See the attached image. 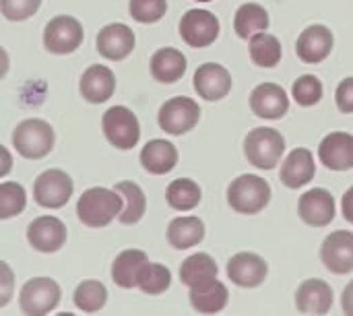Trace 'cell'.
<instances>
[{
  "instance_id": "obj_1",
  "label": "cell",
  "mask_w": 353,
  "mask_h": 316,
  "mask_svg": "<svg viewBox=\"0 0 353 316\" xmlns=\"http://www.w3.org/2000/svg\"><path fill=\"white\" fill-rule=\"evenodd\" d=\"M124 199L116 188L93 186L87 188L77 201V217L83 226L99 230L110 226L122 211Z\"/></svg>"
},
{
  "instance_id": "obj_2",
  "label": "cell",
  "mask_w": 353,
  "mask_h": 316,
  "mask_svg": "<svg viewBox=\"0 0 353 316\" xmlns=\"http://www.w3.org/2000/svg\"><path fill=\"white\" fill-rule=\"evenodd\" d=\"M271 203V186L256 174H242L228 186V205L240 215H256Z\"/></svg>"
},
{
  "instance_id": "obj_3",
  "label": "cell",
  "mask_w": 353,
  "mask_h": 316,
  "mask_svg": "<svg viewBox=\"0 0 353 316\" xmlns=\"http://www.w3.org/2000/svg\"><path fill=\"white\" fill-rule=\"evenodd\" d=\"M285 153V139L277 128L259 126L252 128L244 139V155L256 170L269 172L279 166Z\"/></svg>"
},
{
  "instance_id": "obj_4",
  "label": "cell",
  "mask_w": 353,
  "mask_h": 316,
  "mask_svg": "<svg viewBox=\"0 0 353 316\" xmlns=\"http://www.w3.org/2000/svg\"><path fill=\"white\" fill-rule=\"evenodd\" d=\"M56 132L50 122L41 118L21 120L12 130V147L25 159H43L52 153Z\"/></svg>"
},
{
  "instance_id": "obj_5",
  "label": "cell",
  "mask_w": 353,
  "mask_h": 316,
  "mask_svg": "<svg viewBox=\"0 0 353 316\" xmlns=\"http://www.w3.org/2000/svg\"><path fill=\"white\" fill-rule=\"evenodd\" d=\"M101 130L108 143L120 151H130L141 141V122L126 106H112L101 116Z\"/></svg>"
},
{
  "instance_id": "obj_6",
  "label": "cell",
  "mask_w": 353,
  "mask_h": 316,
  "mask_svg": "<svg viewBox=\"0 0 353 316\" xmlns=\"http://www.w3.org/2000/svg\"><path fill=\"white\" fill-rule=\"evenodd\" d=\"M62 290L52 277H31L19 292V308L23 315L43 316L54 313L60 304Z\"/></svg>"
},
{
  "instance_id": "obj_7",
  "label": "cell",
  "mask_w": 353,
  "mask_h": 316,
  "mask_svg": "<svg viewBox=\"0 0 353 316\" xmlns=\"http://www.w3.org/2000/svg\"><path fill=\"white\" fill-rule=\"evenodd\" d=\"M85 39L83 23L72 14H58L52 17L43 27V48L50 54L66 56L81 48Z\"/></svg>"
},
{
  "instance_id": "obj_8",
  "label": "cell",
  "mask_w": 353,
  "mask_h": 316,
  "mask_svg": "<svg viewBox=\"0 0 353 316\" xmlns=\"http://www.w3.org/2000/svg\"><path fill=\"white\" fill-rule=\"evenodd\" d=\"M199 120H201V106L186 95H178L163 101L157 112L159 128L172 137H182L190 132L199 124Z\"/></svg>"
},
{
  "instance_id": "obj_9",
  "label": "cell",
  "mask_w": 353,
  "mask_h": 316,
  "mask_svg": "<svg viewBox=\"0 0 353 316\" xmlns=\"http://www.w3.org/2000/svg\"><path fill=\"white\" fill-rule=\"evenodd\" d=\"M74 192L72 178L58 168L41 172L33 182V199L43 209H62Z\"/></svg>"
},
{
  "instance_id": "obj_10",
  "label": "cell",
  "mask_w": 353,
  "mask_h": 316,
  "mask_svg": "<svg viewBox=\"0 0 353 316\" xmlns=\"http://www.w3.org/2000/svg\"><path fill=\"white\" fill-rule=\"evenodd\" d=\"M178 29L186 46L201 50V48H209L211 43H215V39L219 37L221 25L215 12L205 10V8H190L182 14Z\"/></svg>"
},
{
  "instance_id": "obj_11",
  "label": "cell",
  "mask_w": 353,
  "mask_h": 316,
  "mask_svg": "<svg viewBox=\"0 0 353 316\" xmlns=\"http://www.w3.org/2000/svg\"><path fill=\"white\" fill-rule=\"evenodd\" d=\"M298 215L310 228H327L337 215V203L331 190L310 188L298 199Z\"/></svg>"
},
{
  "instance_id": "obj_12",
  "label": "cell",
  "mask_w": 353,
  "mask_h": 316,
  "mask_svg": "<svg viewBox=\"0 0 353 316\" xmlns=\"http://www.w3.org/2000/svg\"><path fill=\"white\" fill-rule=\"evenodd\" d=\"M66 238H68L66 226L54 215L35 217L27 226V242L33 250H37L41 255L58 253L66 244Z\"/></svg>"
},
{
  "instance_id": "obj_13",
  "label": "cell",
  "mask_w": 353,
  "mask_h": 316,
  "mask_svg": "<svg viewBox=\"0 0 353 316\" xmlns=\"http://www.w3.org/2000/svg\"><path fill=\"white\" fill-rule=\"evenodd\" d=\"M137 46V35L126 23H108L95 37L97 52L112 62L126 60Z\"/></svg>"
},
{
  "instance_id": "obj_14",
  "label": "cell",
  "mask_w": 353,
  "mask_h": 316,
  "mask_svg": "<svg viewBox=\"0 0 353 316\" xmlns=\"http://www.w3.org/2000/svg\"><path fill=\"white\" fill-rule=\"evenodd\" d=\"M228 277L232 284H236L238 288L244 290H252L265 284L267 275H269V265L267 261L256 255V253H238L228 261Z\"/></svg>"
},
{
  "instance_id": "obj_15",
  "label": "cell",
  "mask_w": 353,
  "mask_h": 316,
  "mask_svg": "<svg viewBox=\"0 0 353 316\" xmlns=\"http://www.w3.org/2000/svg\"><path fill=\"white\" fill-rule=\"evenodd\" d=\"M321 261L335 275L353 273V232L347 230L331 232L323 240Z\"/></svg>"
},
{
  "instance_id": "obj_16",
  "label": "cell",
  "mask_w": 353,
  "mask_h": 316,
  "mask_svg": "<svg viewBox=\"0 0 353 316\" xmlns=\"http://www.w3.org/2000/svg\"><path fill=\"white\" fill-rule=\"evenodd\" d=\"M333 46H335L333 31L323 23H314V25H308L298 35L296 54L306 64H321L323 60L329 58V54L333 52Z\"/></svg>"
},
{
  "instance_id": "obj_17",
  "label": "cell",
  "mask_w": 353,
  "mask_h": 316,
  "mask_svg": "<svg viewBox=\"0 0 353 316\" xmlns=\"http://www.w3.org/2000/svg\"><path fill=\"white\" fill-rule=\"evenodd\" d=\"M250 110L265 120H281L290 112V95L279 83H259L250 91Z\"/></svg>"
},
{
  "instance_id": "obj_18",
  "label": "cell",
  "mask_w": 353,
  "mask_h": 316,
  "mask_svg": "<svg viewBox=\"0 0 353 316\" xmlns=\"http://www.w3.org/2000/svg\"><path fill=\"white\" fill-rule=\"evenodd\" d=\"M232 72L219 62H205L194 70L192 85L199 97L207 101H219L232 91Z\"/></svg>"
},
{
  "instance_id": "obj_19",
  "label": "cell",
  "mask_w": 353,
  "mask_h": 316,
  "mask_svg": "<svg viewBox=\"0 0 353 316\" xmlns=\"http://www.w3.org/2000/svg\"><path fill=\"white\" fill-rule=\"evenodd\" d=\"M319 159L331 172L353 170V135L335 130L323 137L319 145Z\"/></svg>"
},
{
  "instance_id": "obj_20",
  "label": "cell",
  "mask_w": 353,
  "mask_h": 316,
  "mask_svg": "<svg viewBox=\"0 0 353 316\" xmlns=\"http://www.w3.org/2000/svg\"><path fill=\"white\" fill-rule=\"evenodd\" d=\"M79 91L85 101L99 106L112 99L116 93V75L110 66L103 64H91L85 68L79 81Z\"/></svg>"
},
{
  "instance_id": "obj_21",
  "label": "cell",
  "mask_w": 353,
  "mask_h": 316,
  "mask_svg": "<svg viewBox=\"0 0 353 316\" xmlns=\"http://www.w3.org/2000/svg\"><path fill=\"white\" fill-rule=\"evenodd\" d=\"M314 176H316V161H314L312 151L306 147L292 149L279 170V178L283 186L290 190H298L306 186L308 182L314 180Z\"/></svg>"
},
{
  "instance_id": "obj_22",
  "label": "cell",
  "mask_w": 353,
  "mask_h": 316,
  "mask_svg": "<svg viewBox=\"0 0 353 316\" xmlns=\"http://www.w3.org/2000/svg\"><path fill=\"white\" fill-rule=\"evenodd\" d=\"M335 302L333 288L319 277L306 279L296 290V308L302 315H329Z\"/></svg>"
},
{
  "instance_id": "obj_23",
  "label": "cell",
  "mask_w": 353,
  "mask_h": 316,
  "mask_svg": "<svg viewBox=\"0 0 353 316\" xmlns=\"http://www.w3.org/2000/svg\"><path fill=\"white\" fill-rule=\"evenodd\" d=\"M178 149L165 139H151L141 149V166L153 176H165L178 166Z\"/></svg>"
},
{
  "instance_id": "obj_24",
  "label": "cell",
  "mask_w": 353,
  "mask_h": 316,
  "mask_svg": "<svg viewBox=\"0 0 353 316\" xmlns=\"http://www.w3.org/2000/svg\"><path fill=\"white\" fill-rule=\"evenodd\" d=\"M188 300L190 306L199 313V315H217L221 310H225L228 302H230V292L225 288L223 282L209 279L205 284H199L194 288H188Z\"/></svg>"
},
{
  "instance_id": "obj_25",
  "label": "cell",
  "mask_w": 353,
  "mask_h": 316,
  "mask_svg": "<svg viewBox=\"0 0 353 316\" xmlns=\"http://www.w3.org/2000/svg\"><path fill=\"white\" fill-rule=\"evenodd\" d=\"M186 66L188 60L178 48H159L149 60L151 77L163 85L178 83L186 75Z\"/></svg>"
},
{
  "instance_id": "obj_26",
  "label": "cell",
  "mask_w": 353,
  "mask_h": 316,
  "mask_svg": "<svg viewBox=\"0 0 353 316\" xmlns=\"http://www.w3.org/2000/svg\"><path fill=\"white\" fill-rule=\"evenodd\" d=\"M205 221L196 215H180L174 217L168 224V242L172 248L176 250H186V248H194L205 240Z\"/></svg>"
},
{
  "instance_id": "obj_27",
  "label": "cell",
  "mask_w": 353,
  "mask_h": 316,
  "mask_svg": "<svg viewBox=\"0 0 353 316\" xmlns=\"http://www.w3.org/2000/svg\"><path fill=\"white\" fill-rule=\"evenodd\" d=\"M149 263V257L145 250L141 248H126L122 250L114 263H112V282L122 288V290H132L137 288L139 275L145 269V265Z\"/></svg>"
},
{
  "instance_id": "obj_28",
  "label": "cell",
  "mask_w": 353,
  "mask_h": 316,
  "mask_svg": "<svg viewBox=\"0 0 353 316\" xmlns=\"http://www.w3.org/2000/svg\"><path fill=\"white\" fill-rule=\"evenodd\" d=\"M271 25L269 10L259 2H244L234 14V31L240 39H250L254 33L267 31Z\"/></svg>"
},
{
  "instance_id": "obj_29",
  "label": "cell",
  "mask_w": 353,
  "mask_h": 316,
  "mask_svg": "<svg viewBox=\"0 0 353 316\" xmlns=\"http://www.w3.org/2000/svg\"><path fill=\"white\" fill-rule=\"evenodd\" d=\"M250 60L261 68H275L283 58V46L277 35L261 31L248 39Z\"/></svg>"
},
{
  "instance_id": "obj_30",
  "label": "cell",
  "mask_w": 353,
  "mask_h": 316,
  "mask_svg": "<svg viewBox=\"0 0 353 316\" xmlns=\"http://www.w3.org/2000/svg\"><path fill=\"white\" fill-rule=\"evenodd\" d=\"M219 275L217 261L207 253H194L180 265V282L186 288H194L199 284H205L209 279H215Z\"/></svg>"
},
{
  "instance_id": "obj_31",
  "label": "cell",
  "mask_w": 353,
  "mask_h": 316,
  "mask_svg": "<svg viewBox=\"0 0 353 316\" xmlns=\"http://www.w3.org/2000/svg\"><path fill=\"white\" fill-rule=\"evenodd\" d=\"M122 199H124V207L118 215L120 224L122 226H134L143 219L145 211H147V195L145 190L137 184V182H130V180H122L114 186Z\"/></svg>"
},
{
  "instance_id": "obj_32",
  "label": "cell",
  "mask_w": 353,
  "mask_h": 316,
  "mask_svg": "<svg viewBox=\"0 0 353 316\" xmlns=\"http://www.w3.org/2000/svg\"><path fill=\"white\" fill-rule=\"evenodd\" d=\"M201 199H203V190H201L199 182H194L192 178H176L165 188L168 205L174 211H180V213L196 209Z\"/></svg>"
},
{
  "instance_id": "obj_33",
  "label": "cell",
  "mask_w": 353,
  "mask_h": 316,
  "mask_svg": "<svg viewBox=\"0 0 353 316\" xmlns=\"http://www.w3.org/2000/svg\"><path fill=\"white\" fill-rule=\"evenodd\" d=\"M72 302L74 306L85 313V315H93V313H99L105 302H108V288L97 282V279H87V282H81L77 288H74V294H72Z\"/></svg>"
},
{
  "instance_id": "obj_34",
  "label": "cell",
  "mask_w": 353,
  "mask_h": 316,
  "mask_svg": "<svg viewBox=\"0 0 353 316\" xmlns=\"http://www.w3.org/2000/svg\"><path fill=\"white\" fill-rule=\"evenodd\" d=\"M172 286V271L161 263H147L139 275L137 288L147 296H161Z\"/></svg>"
},
{
  "instance_id": "obj_35",
  "label": "cell",
  "mask_w": 353,
  "mask_h": 316,
  "mask_svg": "<svg viewBox=\"0 0 353 316\" xmlns=\"http://www.w3.org/2000/svg\"><path fill=\"white\" fill-rule=\"evenodd\" d=\"M27 207V190L19 182H0V221L21 215Z\"/></svg>"
},
{
  "instance_id": "obj_36",
  "label": "cell",
  "mask_w": 353,
  "mask_h": 316,
  "mask_svg": "<svg viewBox=\"0 0 353 316\" xmlns=\"http://www.w3.org/2000/svg\"><path fill=\"white\" fill-rule=\"evenodd\" d=\"M323 81L316 75H302L292 85V97L302 108H312L323 99Z\"/></svg>"
},
{
  "instance_id": "obj_37",
  "label": "cell",
  "mask_w": 353,
  "mask_h": 316,
  "mask_svg": "<svg viewBox=\"0 0 353 316\" xmlns=\"http://www.w3.org/2000/svg\"><path fill=\"white\" fill-rule=\"evenodd\" d=\"M128 12L137 23L153 25L168 12V0H128Z\"/></svg>"
},
{
  "instance_id": "obj_38",
  "label": "cell",
  "mask_w": 353,
  "mask_h": 316,
  "mask_svg": "<svg viewBox=\"0 0 353 316\" xmlns=\"http://www.w3.org/2000/svg\"><path fill=\"white\" fill-rule=\"evenodd\" d=\"M41 6V0H0V12L6 21L21 23L33 17Z\"/></svg>"
},
{
  "instance_id": "obj_39",
  "label": "cell",
  "mask_w": 353,
  "mask_h": 316,
  "mask_svg": "<svg viewBox=\"0 0 353 316\" xmlns=\"http://www.w3.org/2000/svg\"><path fill=\"white\" fill-rule=\"evenodd\" d=\"M14 296V271L8 263L0 261V308L8 306Z\"/></svg>"
},
{
  "instance_id": "obj_40",
  "label": "cell",
  "mask_w": 353,
  "mask_h": 316,
  "mask_svg": "<svg viewBox=\"0 0 353 316\" xmlns=\"http://www.w3.org/2000/svg\"><path fill=\"white\" fill-rule=\"evenodd\" d=\"M335 103L341 114H353V77H345L335 89Z\"/></svg>"
},
{
  "instance_id": "obj_41",
  "label": "cell",
  "mask_w": 353,
  "mask_h": 316,
  "mask_svg": "<svg viewBox=\"0 0 353 316\" xmlns=\"http://www.w3.org/2000/svg\"><path fill=\"white\" fill-rule=\"evenodd\" d=\"M10 172H12V153L4 145H0V178L8 176Z\"/></svg>"
},
{
  "instance_id": "obj_42",
  "label": "cell",
  "mask_w": 353,
  "mask_h": 316,
  "mask_svg": "<svg viewBox=\"0 0 353 316\" xmlns=\"http://www.w3.org/2000/svg\"><path fill=\"white\" fill-rule=\"evenodd\" d=\"M341 213L345 217V221L353 224V186H350L341 199Z\"/></svg>"
},
{
  "instance_id": "obj_43",
  "label": "cell",
  "mask_w": 353,
  "mask_h": 316,
  "mask_svg": "<svg viewBox=\"0 0 353 316\" xmlns=\"http://www.w3.org/2000/svg\"><path fill=\"white\" fill-rule=\"evenodd\" d=\"M341 308L345 315L353 316V279L345 286V290L341 294Z\"/></svg>"
},
{
  "instance_id": "obj_44",
  "label": "cell",
  "mask_w": 353,
  "mask_h": 316,
  "mask_svg": "<svg viewBox=\"0 0 353 316\" xmlns=\"http://www.w3.org/2000/svg\"><path fill=\"white\" fill-rule=\"evenodd\" d=\"M8 68H10V56H8V52L0 46V81L6 77Z\"/></svg>"
},
{
  "instance_id": "obj_45",
  "label": "cell",
  "mask_w": 353,
  "mask_h": 316,
  "mask_svg": "<svg viewBox=\"0 0 353 316\" xmlns=\"http://www.w3.org/2000/svg\"><path fill=\"white\" fill-rule=\"evenodd\" d=\"M196 2H213V0H196Z\"/></svg>"
}]
</instances>
